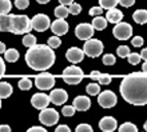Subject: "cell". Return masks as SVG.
<instances>
[{"label": "cell", "instance_id": "6da1fadb", "mask_svg": "<svg viewBox=\"0 0 147 132\" xmlns=\"http://www.w3.org/2000/svg\"><path fill=\"white\" fill-rule=\"evenodd\" d=\"M120 95L127 103L132 105L147 104V74L134 72L122 80Z\"/></svg>", "mask_w": 147, "mask_h": 132}, {"label": "cell", "instance_id": "5bb4252c", "mask_svg": "<svg viewBox=\"0 0 147 132\" xmlns=\"http://www.w3.org/2000/svg\"><path fill=\"white\" fill-rule=\"evenodd\" d=\"M66 58L68 62L74 63V64L80 63L83 60V58H84V51L80 50V48H76V47H72V48H70V50L67 51Z\"/></svg>", "mask_w": 147, "mask_h": 132}, {"label": "cell", "instance_id": "c3c4849f", "mask_svg": "<svg viewBox=\"0 0 147 132\" xmlns=\"http://www.w3.org/2000/svg\"><path fill=\"white\" fill-rule=\"evenodd\" d=\"M140 58L143 59V60H147V48H143L142 52H140Z\"/></svg>", "mask_w": 147, "mask_h": 132}, {"label": "cell", "instance_id": "603a6c76", "mask_svg": "<svg viewBox=\"0 0 147 132\" xmlns=\"http://www.w3.org/2000/svg\"><path fill=\"white\" fill-rule=\"evenodd\" d=\"M68 13H70L68 8L66 5H63V4H60L59 7L55 8V16L59 17V19H66L67 16H68Z\"/></svg>", "mask_w": 147, "mask_h": 132}, {"label": "cell", "instance_id": "9c48e42d", "mask_svg": "<svg viewBox=\"0 0 147 132\" xmlns=\"http://www.w3.org/2000/svg\"><path fill=\"white\" fill-rule=\"evenodd\" d=\"M35 86L39 89H51L55 86V78L48 72H44L35 78Z\"/></svg>", "mask_w": 147, "mask_h": 132}, {"label": "cell", "instance_id": "5b68a950", "mask_svg": "<svg viewBox=\"0 0 147 132\" xmlns=\"http://www.w3.org/2000/svg\"><path fill=\"white\" fill-rule=\"evenodd\" d=\"M39 121L47 127H52L59 121V113L54 108H43L39 115Z\"/></svg>", "mask_w": 147, "mask_h": 132}, {"label": "cell", "instance_id": "f546056e", "mask_svg": "<svg viewBox=\"0 0 147 132\" xmlns=\"http://www.w3.org/2000/svg\"><path fill=\"white\" fill-rule=\"evenodd\" d=\"M102 62H103L105 66H114L115 64V56L112 54H106L102 59Z\"/></svg>", "mask_w": 147, "mask_h": 132}, {"label": "cell", "instance_id": "74e56055", "mask_svg": "<svg viewBox=\"0 0 147 132\" xmlns=\"http://www.w3.org/2000/svg\"><path fill=\"white\" fill-rule=\"evenodd\" d=\"M15 5H16V8H19V9H26V8H28V5H30V1H28V0H15Z\"/></svg>", "mask_w": 147, "mask_h": 132}, {"label": "cell", "instance_id": "d590c367", "mask_svg": "<svg viewBox=\"0 0 147 132\" xmlns=\"http://www.w3.org/2000/svg\"><path fill=\"white\" fill-rule=\"evenodd\" d=\"M98 82H99V84H103V86H107V84H110L111 83V76L107 74H100L99 75V78L96 79Z\"/></svg>", "mask_w": 147, "mask_h": 132}, {"label": "cell", "instance_id": "30bf717a", "mask_svg": "<svg viewBox=\"0 0 147 132\" xmlns=\"http://www.w3.org/2000/svg\"><path fill=\"white\" fill-rule=\"evenodd\" d=\"M94 31H95V28H94L92 24L80 23L75 28V35L78 36V39L80 40H88L94 36Z\"/></svg>", "mask_w": 147, "mask_h": 132}, {"label": "cell", "instance_id": "ac0fdd59", "mask_svg": "<svg viewBox=\"0 0 147 132\" xmlns=\"http://www.w3.org/2000/svg\"><path fill=\"white\" fill-rule=\"evenodd\" d=\"M63 76H79V78H83L84 76V72L82 68L76 66H71L67 67L66 70L63 71Z\"/></svg>", "mask_w": 147, "mask_h": 132}, {"label": "cell", "instance_id": "ba28073f", "mask_svg": "<svg viewBox=\"0 0 147 132\" xmlns=\"http://www.w3.org/2000/svg\"><path fill=\"white\" fill-rule=\"evenodd\" d=\"M31 24H32V28L38 32H44L46 29H48L51 25V21H50V17L44 13H38L35 15L34 17L31 19Z\"/></svg>", "mask_w": 147, "mask_h": 132}, {"label": "cell", "instance_id": "60d3db41", "mask_svg": "<svg viewBox=\"0 0 147 132\" xmlns=\"http://www.w3.org/2000/svg\"><path fill=\"white\" fill-rule=\"evenodd\" d=\"M102 12H103V8L99 5V7H92L90 9V15L91 16H99L102 15Z\"/></svg>", "mask_w": 147, "mask_h": 132}, {"label": "cell", "instance_id": "cb8c5ba5", "mask_svg": "<svg viewBox=\"0 0 147 132\" xmlns=\"http://www.w3.org/2000/svg\"><path fill=\"white\" fill-rule=\"evenodd\" d=\"M11 8H12V3L9 0H0V16L9 13Z\"/></svg>", "mask_w": 147, "mask_h": 132}, {"label": "cell", "instance_id": "484cf974", "mask_svg": "<svg viewBox=\"0 0 147 132\" xmlns=\"http://www.w3.org/2000/svg\"><path fill=\"white\" fill-rule=\"evenodd\" d=\"M99 4L103 9H111L116 7V4H119V0H99Z\"/></svg>", "mask_w": 147, "mask_h": 132}, {"label": "cell", "instance_id": "db71d44e", "mask_svg": "<svg viewBox=\"0 0 147 132\" xmlns=\"http://www.w3.org/2000/svg\"><path fill=\"white\" fill-rule=\"evenodd\" d=\"M143 127H144V129H146V131H147V120L144 121V125H143Z\"/></svg>", "mask_w": 147, "mask_h": 132}, {"label": "cell", "instance_id": "44dd1931", "mask_svg": "<svg viewBox=\"0 0 147 132\" xmlns=\"http://www.w3.org/2000/svg\"><path fill=\"white\" fill-rule=\"evenodd\" d=\"M12 95V86L7 82H0V97L5 99Z\"/></svg>", "mask_w": 147, "mask_h": 132}, {"label": "cell", "instance_id": "d4e9b609", "mask_svg": "<svg viewBox=\"0 0 147 132\" xmlns=\"http://www.w3.org/2000/svg\"><path fill=\"white\" fill-rule=\"evenodd\" d=\"M86 91H87L88 95L95 96V95H99V92H100V87H99V84H96V83H90L88 86L86 87Z\"/></svg>", "mask_w": 147, "mask_h": 132}, {"label": "cell", "instance_id": "d6a6232c", "mask_svg": "<svg viewBox=\"0 0 147 132\" xmlns=\"http://www.w3.org/2000/svg\"><path fill=\"white\" fill-rule=\"evenodd\" d=\"M116 54H118L119 58H127V55L130 54V48L127 46H120V47H118Z\"/></svg>", "mask_w": 147, "mask_h": 132}, {"label": "cell", "instance_id": "2e32d148", "mask_svg": "<svg viewBox=\"0 0 147 132\" xmlns=\"http://www.w3.org/2000/svg\"><path fill=\"white\" fill-rule=\"evenodd\" d=\"M74 107L76 111H82L84 112L91 107V100H90L87 96H76L74 99Z\"/></svg>", "mask_w": 147, "mask_h": 132}, {"label": "cell", "instance_id": "8fae6325", "mask_svg": "<svg viewBox=\"0 0 147 132\" xmlns=\"http://www.w3.org/2000/svg\"><path fill=\"white\" fill-rule=\"evenodd\" d=\"M50 101H51V99H50L48 95L39 92V93H35V95L32 96L31 104L34 105L35 108H38V109H43V108H46L47 105L50 104Z\"/></svg>", "mask_w": 147, "mask_h": 132}, {"label": "cell", "instance_id": "ee69618b", "mask_svg": "<svg viewBox=\"0 0 147 132\" xmlns=\"http://www.w3.org/2000/svg\"><path fill=\"white\" fill-rule=\"evenodd\" d=\"M70 132V127H67V125H59V127H56V132Z\"/></svg>", "mask_w": 147, "mask_h": 132}, {"label": "cell", "instance_id": "b9f144b4", "mask_svg": "<svg viewBox=\"0 0 147 132\" xmlns=\"http://www.w3.org/2000/svg\"><path fill=\"white\" fill-rule=\"evenodd\" d=\"M134 3H135V0H119V4L123 7H131L134 5Z\"/></svg>", "mask_w": 147, "mask_h": 132}, {"label": "cell", "instance_id": "7402d4cb", "mask_svg": "<svg viewBox=\"0 0 147 132\" xmlns=\"http://www.w3.org/2000/svg\"><path fill=\"white\" fill-rule=\"evenodd\" d=\"M4 58H5L7 62L15 63V62H18V59H19V52H18V50H15V48L5 50V52H4Z\"/></svg>", "mask_w": 147, "mask_h": 132}, {"label": "cell", "instance_id": "f907efd6", "mask_svg": "<svg viewBox=\"0 0 147 132\" xmlns=\"http://www.w3.org/2000/svg\"><path fill=\"white\" fill-rule=\"evenodd\" d=\"M5 50H7V48H5V44H4L3 42H0V54H4Z\"/></svg>", "mask_w": 147, "mask_h": 132}, {"label": "cell", "instance_id": "8d00e7d4", "mask_svg": "<svg viewBox=\"0 0 147 132\" xmlns=\"http://www.w3.org/2000/svg\"><path fill=\"white\" fill-rule=\"evenodd\" d=\"M68 11H70L71 15H79L80 11H82V7L79 5V4H76V3H72V4H70Z\"/></svg>", "mask_w": 147, "mask_h": 132}, {"label": "cell", "instance_id": "f35d334b", "mask_svg": "<svg viewBox=\"0 0 147 132\" xmlns=\"http://www.w3.org/2000/svg\"><path fill=\"white\" fill-rule=\"evenodd\" d=\"M143 43H144V40H143V38L142 36H135L134 39L131 40V44H132V47H142L143 46Z\"/></svg>", "mask_w": 147, "mask_h": 132}, {"label": "cell", "instance_id": "9a60e30c", "mask_svg": "<svg viewBox=\"0 0 147 132\" xmlns=\"http://www.w3.org/2000/svg\"><path fill=\"white\" fill-rule=\"evenodd\" d=\"M116 125H118V121L112 116H105V117H102V120L99 121V128L105 132L115 131Z\"/></svg>", "mask_w": 147, "mask_h": 132}, {"label": "cell", "instance_id": "7dc6e473", "mask_svg": "<svg viewBox=\"0 0 147 132\" xmlns=\"http://www.w3.org/2000/svg\"><path fill=\"white\" fill-rule=\"evenodd\" d=\"M99 75H100V72H99V71H92V72L90 74V76H91L92 79H98V78H99Z\"/></svg>", "mask_w": 147, "mask_h": 132}, {"label": "cell", "instance_id": "836d02e7", "mask_svg": "<svg viewBox=\"0 0 147 132\" xmlns=\"http://www.w3.org/2000/svg\"><path fill=\"white\" fill-rule=\"evenodd\" d=\"M75 107L74 105H64L62 109V113H63V116H74V113H75Z\"/></svg>", "mask_w": 147, "mask_h": 132}, {"label": "cell", "instance_id": "1f68e13d", "mask_svg": "<svg viewBox=\"0 0 147 132\" xmlns=\"http://www.w3.org/2000/svg\"><path fill=\"white\" fill-rule=\"evenodd\" d=\"M127 59H128V63L130 64H132V66H136L138 63L142 60V58H140V55H138V54H130L127 55Z\"/></svg>", "mask_w": 147, "mask_h": 132}, {"label": "cell", "instance_id": "83f0119b", "mask_svg": "<svg viewBox=\"0 0 147 132\" xmlns=\"http://www.w3.org/2000/svg\"><path fill=\"white\" fill-rule=\"evenodd\" d=\"M120 132H138V127L132 123H124L119 127Z\"/></svg>", "mask_w": 147, "mask_h": 132}, {"label": "cell", "instance_id": "8992f818", "mask_svg": "<svg viewBox=\"0 0 147 132\" xmlns=\"http://www.w3.org/2000/svg\"><path fill=\"white\" fill-rule=\"evenodd\" d=\"M112 34L118 40H127L132 36V27L128 23H116Z\"/></svg>", "mask_w": 147, "mask_h": 132}, {"label": "cell", "instance_id": "7c38bea8", "mask_svg": "<svg viewBox=\"0 0 147 132\" xmlns=\"http://www.w3.org/2000/svg\"><path fill=\"white\" fill-rule=\"evenodd\" d=\"M50 28L52 29V32H54L55 35L63 36L68 32V23L64 19H59L58 17V20H55L54 23L50 25Z\"/></svg>", "mask_w": 147, "mask_h": 132}, {"label": "cell", "instance_id": "681fc988", "mask_svg": "<svg viewBox=\"0 0 147 132\" xmlns=\"http://www.w3.org/2000/svg\"><path fill=\"white\" fill-rule=\"evenodd\" d=\"M59 3L63 4V5H70L74 3V0H59Z\"/></svg>", "mask_w": 147, "mask_h": 132}, {"label": "cell", "instance_id": "bcb514c9", "mask_svg": "<svg viewBox=\"0 0 147 132\" xmlns=\"http://www.w3.org/2000/svg\"><path fill=\"white\" fill-rule=\"evenodd\" d=\"M0 132H11L9 125H0Z\"/></svg>", "mask_w": 147, "mask_h": 132}, {"label": "cell", "instance_id": "3957f363", "mask_svg": "<svg viewBox=\"0 0 147 132\" xmlns=\"http://www.w3.org/2000/svg\"><path fill=\"white\" fill-rule=\"evenodd\" d=\"M32 24L26 15H5L0 16V32H11L15 35H26L31 31Z\"/></svg>", "mask_w": 147, "mask_h": 132}, {"label": "cell", "instance_id": "e575fe53", "mask_svg": "<svg viewBox=\"0 0 147 132\" xmlns=\"http://www.w3.org/2000/svg\"><path fill=\"white\" fill-rule=\"evenodd\" d=\"M60 39H59V36H51L50 39H48V46L51 47V48H58V47H60Z\"/></svg>", "mask_w": 147, "mask_h": 132}, {"label": "cell", "instance_id": "d6986e66", "mask_svg": "<svg viewBox=\"0 0 147 132\" xmlns=\"http://www.w3.org/2000/svg\"><path fill=\"white\" fill-rule=\"evenodd\" d=\"M92 25L96 31H103L106 27H107V19H105L103 16H94L92 20Z\"/></svg>", "mask_w": 147, "mask_h": 132}, {"label": "cell", "instance_id": "7bdbcfd3", "mask_svg": "<svg viewBox=\"0 0 147 132\" xmlns=\"http://www.w3.org/2000/svg\"><path fill=\"white\" fill-rule=\"evenodd\" d=\"M4 74H5V64H4L3 58H0V79L4 76Z\"/></svg>", "mask_w": 147, "mask_h": 132}, {"label": "cell", "instance_id": "ffe728a7", "mask_svg": "<svg viewBox=\"0 0 147 132\" xmlns=\"http://www.w3.org/2000/svg\"><path fill=\"white\" fill-rule=\"evenodd\" d=\"M132 19L138 24H146L147 23V11L146 9H138V11L134 12Z\"/></svg>", "mask_w": 147, "mask_h": 132}, {"label": "cell", "instance_id": "4316f807", "mask_svg": "<svg viewBox=\"0 0 147 132\" xmlns=\"http://www.w3.org/2000/svg\"><path fill=\"white\" fill-rule=\"evenodd\" d=\"M23 44L26 47H28V48L32 47V46H35L36 44V36H34L32 34H30V32L26 34V36L23 38Z\"/></svg>", "mask_w": 147, "mask_h": 132}, {"label": "cell", "instance_id": "277c9868", "mask_svg": "<svg viewBox=\"0 0 147 132\" xmlns=\"http://www.w3.org/2000/svg\"><path fill=\"white\" fill-rule=\"evenodd\" d=\"M83 51H84V55H87L90 58H98L103 52V43H102L100 40L91 38V39L86 40Z\"/></svg>", "mask_w": 147, "mask_h": 132}, {"label": "cell", "instance_id": "f6af8a7d", "mask_svg": "<svg viewBox=\"0 0 147 132\" xmlns=\"http://www.w3.org/2000/svg\"><path fill=\"white\" fill-rule=\"evenodd\" d=\"M28 132H46V129L43 127H31L28 128Z\"/></svg>", "mask_w": 147, "mask_h": 132}, {"label": "cell", "instance_id": "4dcf8cb0", "mask_svg": "<svg viewBox=\"0 0 147 132\" xmlns=\"http://www.w3.org/2000/svg\"><path fill=\"white\" fill-rule=\"evenodd\" d=\"M32 87V82L30 79H22L19 82V88L22 91H28V89H31Z\"/></svg>", "mask_w": 147, "mask_h": 132}, {"label": "cell", "instance_id": "816d5d0a", "mask_svg": "<svg viewBox=\"0 0 147 132\" xmlns=\"http://www.w3.org/2000/svg\"><path fill=\"white\" fill-rule=\"evenodd\" d=\"M142 70H143V72H146V74H147V60H144L143 67H142Z\"/></svg>", "mask_w": 147, "mask_h": 132}, {"label": "cell", "instance_id": "e0dca14e", "mask_svg": "<svg viewBox=\"0 0 147 132\" xmlns=\"http://www.w3.org/2000/svg\"><path fill=\"white\" fill-rule=\"evenodd\" d=\"M106 19H107V21H110V23H119L120 20L123 19V12L119 11V9H116V7L111 8V9H107V15H106Z\"/></svg>", "mask_w": 147, "mask_h": 132}, {"label": "cell", "instance_id": "ab89813d", "mask_svg": "<svg viewBox=\"0 0 147 132\" xmlns=\"http://www.w3.org/2000/svg\"><path fill=\"white\" fill-rule=\"evenodd\" d=\"M76 132H92V127L88 124H79L76 127Z\"/></svg>", "mask_w": 147, "mask_h": 132}, {"label": "cell", "instance_id": "52a82bcc", "mask_svg": "<svg viewBox=\"0 0 147 132\" xmlns=\"http://www.w3.org/2000/svg\"><path fill=\"white\" fill-rule=\"evenodd\" d=\"M116 101H118V97L112 91H103V92H99V96H98V103L100 107L103 108H112L116 105Z\"/></svg>", "mask_w": 147, "mask_h": 132}, {"label": "cell", "instance_id": "4fadbf2b", "mask_svg": "<svg viewBox=\"0 0 147 132\" xmlns=\"http://www.w3.org/2000/svg\"><path fill=\"white\" fill-rule=\"evenodd\" d=\"M50 99L51 101L56 105H63V103H66L68 100V93L64 91V89L59 88V89H54L52 92L50 93Z\"/></svg>", "mask_w": 147, "mask_h": 132}, {"label": "cell", "instance_id": "11a10c76", "mask_svg": "<svg viewBox=\"0 0 147 132\" xmlns=\"http://www.w3.org/2000/svg\"><path fill=\"white\" fill-rule=\"evenodd\" d=\"M0 108H1V97H0Z\"/></svg>", "mask_w": 147, "mask_h": 132}, {"label": "cell", "instance_id": "f5cc1de1", "mask_svg": "<svg viewBox=\"0 0 147 132\" xmlns=\"http://www.w3.org/2000/svg\"><path fill=\"white\" fill-rule=\"evenodd\" d=\"M36 1H38L39 4H47L48 1H50V0H36Z\"/></svg>", "mask_w": 147, "mask_h": 132}, {"label": "cell", "instance_id": "f1b7e54d", "mask_svg": "<svg viewBox=\"0 0 147 132\" xmlns=\"http://www.w3.org/2000/svg\"><path fill=\"white\" fill-rule=\"evenodd\" d=\"M64 78V82L70 86H75V84H79L82 82L83 78H79V76H63Z\"/></svg>", "mask_w": 147, "mask_h": 132}, {"label": "cell", "instance_id": "7a4b0ae2", "mask_svg": "<svg viewBox=\"0 0 147 132\" xmlns=\"http://www.w3.org/2000/svg\"><path fill=\"white\" fill-rule=\"evenodd\" d=\"M55 52L48 44H35L26 52V63L35 71H47L54 66Z\"/></svg>", "mask_w": 147, "mask_h": 132}]
</instances>
